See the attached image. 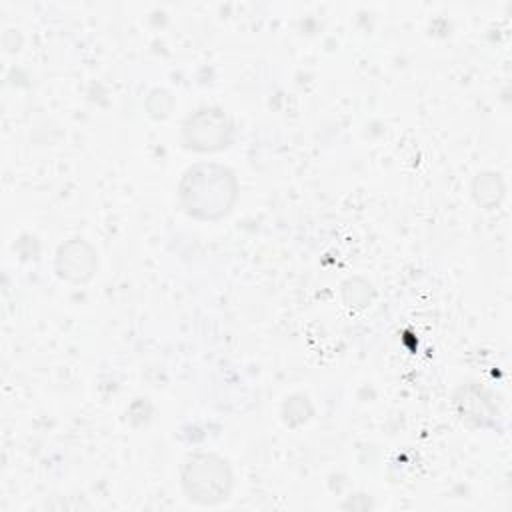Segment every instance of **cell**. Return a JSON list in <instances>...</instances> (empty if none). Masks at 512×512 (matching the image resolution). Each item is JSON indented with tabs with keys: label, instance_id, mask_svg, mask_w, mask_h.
Listing matches in <instances>:
<instances>
[{
	"label": "cell",
	"instance_id": "1",
	"mask_svg": "<svg viewBox=\"0 0 512 512\" xmlns=\"http://www.w3.org/2000/svg\"><path fill=\"white\" fill-rule=\"evenodd\" d=\"M182 196L190 212L210 218L226 212L234 198L232 178L226 170L216 166H202L192 170L182 188Z\"/></svg>",
	"mask_w": 512,
	"mask_h": 512
}]
</instances>
